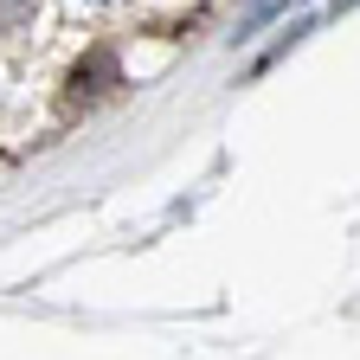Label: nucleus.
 <instances>
[{"label": "nucleus", "mask_w": 360, "mask_h": 360, "mask_svg": "<svg viewBox=\"0 0 360 360\" xmlns=\"http://www.w3.org/2000/svg\"><path fill=\"white\" fill-rule=\"evenodd\" d=\"M110 84H122L116 58H110V52H90V58L71 71V97H97V90H110Z\"/></svg>", "instance_id": "nucleus-1"}, {"label": "nucleus", "mask_w": 360, "mask_h": 360, "mask_svg": "<svg viewBox=\"0 0 360 360\" xmlns=\"http://www.w3.org/2000/svg\"><path fill=\"white\" fill-rule=\"evenodd\" d=\"M39 13V0H0V32H26Z\"/></svg>", "instance_id": "nucleus-2"}]
</instances>
